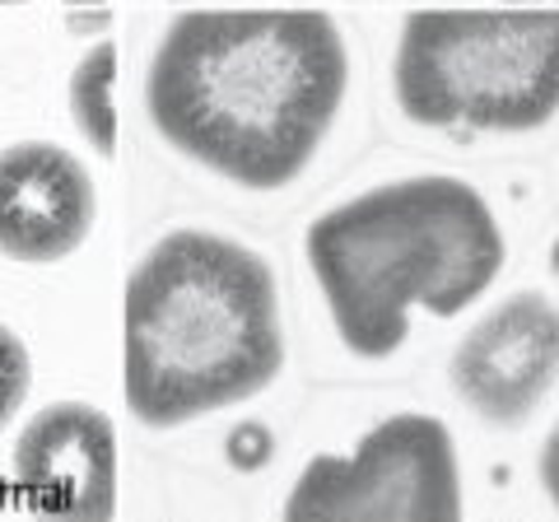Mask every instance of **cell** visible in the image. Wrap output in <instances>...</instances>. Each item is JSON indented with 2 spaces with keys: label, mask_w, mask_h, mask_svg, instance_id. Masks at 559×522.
I'll list each match as a JSON object with an SVG mask.
<instances>
[{
  "label": "cell",
  "mask_w": 559,
  "mask_h": 522,
  "mask_svg": "<svg viewBox=\"0 0 559 522\" xmlns=\"http://www.w3.org/2000/svg\"><path fill=\"white\" fill-rule=\"evenodd\" d=\"M345 94L349 47L326 10H182L145 75L168 150L248 191L304 178Z\"/></svg>",
  "instance_id": "6da1fadb"
},
{
  "label": "cell",
  "mask_w": 559,
  "mask_h": 522,
  "mask_svg": "<svg viewBox=\"0 0 559 522\" xmlns=\"http://www.w3.org/2000/svg\"><path fill=\"white\" fill-rule=\"evenodd\" d=\"M285 369L266 257L210 229H173L135 261L121 312V392L140 425L178 429L266 392Z\"/></svg>",
  "instance_id": "7a4b0ae2"
},
{
  "label": "cell",
  "mask_w": 559,
  "mask_h": 522,
  "mask_svg": "<svg viewBox=\"0 0 559 522\" xmlns=\"http://www.w3.org/2000/svg\"><path fill=\"white\" fill-rule=\"evenodd\" d=\"M341 345L355 359H392L411 312L457 318L509 266V238L466 178L419 173L331 205L304 234Z\"/></svg>",
  "instance_id": "3957f363"
},
{
  "label": "cell",
  "mask_w": 559,
  "mask_h": 522,
  "mask_svg": "<svg viewBox=\"0 0 559 522\" xmlns=\"http://www.w3.org/2000/svg\"><path fill=\"white\" fill-rule=\"evenodd\" d=\"M396 108L429 131L527 135L559 117V10H411L392 57Z\"/></svg>",
  "instance_id": "277c9868"
},
{
  "label": "cell",
  "mask_w": 559,
  "mask_h": 522,
  "mask_svg": "<svg viewBox=\"0 0 559 522\" xmlns=\"http://www.w3.org/2000/svg\"><path fill=\"white\" fill-rule=\"evenodd\" d=\"M285 522H462V462L439 415L378 420L349 458L318 452L285 499Z\"/></svg>",
  "instance_id": "5b68a950"
},
{
  "label": "cell",
  "mask_w": 559,
  "mask_h": 522,
  "mask_svg": "<svg viewBox=\"0 0 559 522\" xmlns=\"http://www.w3.org/2000/svg\"><path fill=\"white\" fill-rule=\"evenodd\" d=\"M448 378L485 425H527L559 382V308L536 289L509 294L457 341Z\"/></svg>",
  "instance_id": "8992f818"
},
{
  "label": "cell",
  "mask_w": 559,
  "mask_h": 522,
  "mask_svg": "<svg viewBox=\"0 0 559 522\" xmlns=\"http://www.w3.org/2000/svg\"><path fill=\"white\" fill-rule=\"evenodd\" d=\"M14 485L47 522H112L117 429L90 402H51L20 429Z\"/></svg>",
  "instance_id": "52a82bcc"
},
{
  "label": "cell",
  "mask_w": 559,
  "mask_h": 522,
  "mask_svg": "<svg viewBox=\"0 0 559 522\" xmlns=\"http://www.w3.org/2000/svg\"><path fill=\"white\" fill-rule=\"evenodd\" d=\"M98 191L75 154L51 141L0 150V252L24 266H51L94 234Z\"/></svg>",
  "instance_id": "ba28073f"
},
{
  "label": "cell",
  "mask_w": 559,
  "mask_h": 522,
  "mask_svg": "<svg viewBox=\"0 0 559 522\" xmlns=\"http://www.w3.org/2000/svg\"><path fill=\"white\" fill-rule=\"evenodd\" d=\"M117 43L103 38L80 57L75 75H70V117H75L80 135L94 145L98 159L117 154Z\"/></svg>",
  "instance_id": "9c48e42d"
},
{
  "label": "cell",
  "mask_w": 559,
  "mask_h": 522,
  "mask_svg": "<svg viewBox=\"0 0 559 522\" xmlns=\"http://www.w3.org/2000/svg\"><path fill=\"white\" fill-rule=\"evenodd\" d=\"M28 388H33L28 345L0 322V429L20 415V406L28 402Z\"/></svg>",
  "instance_id": "30bf717a"
},
{
  "label": "cell",
  "mask_w": 559,
  "mask_h": 522,
  "mask_svg": "<svg viewBox=\"0 0 559 522\" xmlns=\"http://www.w3.org/2000/svg\"><path fill=\"white\" fill-rule=\"evenodd\" d=\"M224 462L234 466V472L252 476V472H266L275 462V434L261 425V420H242L229 429V439H224Z\"/></svg>",
  "instance_id": "8fae6325"
},
{
  "label": "cell",
  "mask_w": 559,
  "mask_h": 522,
  "mask_svg": "<svg viewBox=\"0 0 559 522\" xmlns=\"http://www.w3.org/2000/svg\"><path fill=\"white\" fill-rule=\"evenodd\" d=\"M536 472H540V490H546L550 509L559 513V420H555V429L546 434V448H540Z\"/></svg>",
  "instance_id": "7c38bea8"
},
{
  "label": "cell",
  "mask_w": 559,
  "mask_h": 522,
  "mask_svg": "<svg viewBox=\"0 0 559 522\" xmlns=\"http://www.w3.org/2000/svg\"><path fill=\"white\" fill-rule=\"evenodd\" d=\"M66 28L80 33V38H103L112 28V10L108 5H90V10H70L66 14Z\"/></svg>",
  "instance_id": "4fadbf2b"
},
{
  "label": "cell",
  "mask_w": 559,
  "mask_h": 522,
  "mask_svg": "<svg viewBox=\"0 0 559 522\" xmlns=\"http://www.w3.org/2000/svg\"><path fill=\"white\" fill-rule=\"evenodd\" d=\"M503 5H527V10H559V0H503Z\"/></svg>",
  "instance_id": "5bb4252c"
},
{
  "label": "cell",
  "mask_w": 559,
  "mask_h": 522,
  "mask_svg": "<svg viewBox=\"0 0 559 522\" xmlns=\"http://www.w3.org/2000/svg\"><path fill=\"white\" fill-rule=\"evenodd\" d=\"M70 10H90V5H103V0H66Z\"/></svg>",
  "instance_id": "9a60e30c"
},
{
  "label": "cell",
  "mask_w": 559,
  "mask_h": 522,
  "mask_svg": "<svg viewBox=\"0 0 559 522\" xmlns=\"http://www.w3.org/2000/svg\"><path fill=\"white\" fill-rule=\"evenodd\" d=\"M550 266H555V275H559V238L550 242Z\"/></svg>",
  "instance_id": "2e32d148"
},
{
  "label": "cell",
  "mask_w": 559,
  "mask_h": 522,
  "mask_svg": "<svg viewBox=\"0 0 559 522\" xmlns=\"http://www.w3.org/2000/svg\"><path fill=\"white\" fill-rule=\"evenodd\" d=\"M0 5H14V0H0Z\"/></svg>",
  "instance_id": "e0dca14e"
}]
</instances>
